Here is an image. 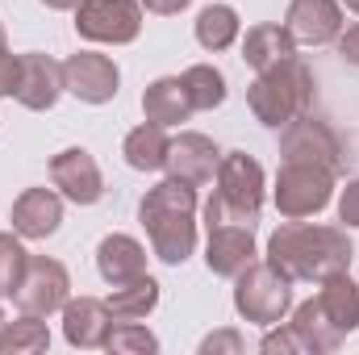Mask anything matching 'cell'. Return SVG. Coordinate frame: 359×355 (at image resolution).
I'll use <instances>...</instances> for the list:
<instances>
[{
	"label": "cell",
	"instance_id": "38",
	"mask_svg": "<svg viewBox=\"0 0 359 355\" xmlns=\"http://www.w3.org/2000/svg\"><path fill=\"white\" fill-rule=\"evenodd\" d=\"M339 4H347V8H351V13H359V0H339Z\"/></svg>",
	"mask_w": 359,
	"mask_h": 355
},
{
	"label": "cell",
	"instance_id": "7",
	"mask_svg": "<svg viewBox=\"0 0 359 355\" xmlns=\"http://www.w3.org/2000/svg\"><path fill=\"white\" fill-rule=\"evenodd\" d=\"M76 29L88 42L126 46L142 34V0H80Z\"/></svg>",
	"mask_w": 359,
	"mask_h": 355
},
{
	"label": "cell",
	"instance_id": "21",
	"mask_svg": "<svg viewBox=\"0 0 359 355\" xmlns=\"http://www.w3.org/2000/svg\"><path fill=\"white\" fill-rule=\"evenodd\" d=\"M142 113H147V121L180 126V121H188L196 109H192L188 88H184L180 76H159L155 84H147V92H142Z\"/></svg>",
	"mask_w": 359,
	"mask_h": 355
},
{
	"label": "cell",
	"instance_id": "25",
	"mask_svg": "<svg viewBox=\"0 0 359 355\" xmlns=\"http://www.w3.org/2000/svg\"><path fill=\"white\" fill-rule=\"evenodd\" d=\"M238 34H243V21H238V13H234L230 4H205V8L196 13V42H201L209 55L230 51V46L238 42Z\"/></svg>",
	"mask_w": 359,
	"mask_h": 355
},
{
	"label": "cell",
	"instance_id": "32",
	"mask_svg": "<svg viewBox=\"0 0 359 355\" xmlns=\"http://www.w3.org/2000/svg\"><path fill=\"white\" fill-rule=\"evenodd\" d=\"M339 222L359 230V180H351L343 188V196H339Z\"/></svg>",
	"mask_w": 359,
	"mask_h": 355
},
{
	"label": "cell",
	"instance_id": "12",
	"mask_svg": "<svg viewBox=\"0 0 359 355\" xmlns=\"http://www.w3.org/2000/svg\"><path fill=\"white\" fill-rule=\"evenodd\" d=\"M205 230H209L205 267H209L213 276H230V280H234L247 264H255V234H251L247 222L226 217V222H213V226H205Z\"/></svg>",
	"mask_w": 359,
	"mask_h": 355
},
{
	"label": "cell",
	"instance_id": "17",
	"mask_svg": "<svg viewBox=\"0 0 359 355\" xmlns=\"http://www.w3.org/2000/svg\"><path fill=\"white\" fill-rule=\"evenodd\" d=\"M113 309L109 301H96V297H72L63 305V339L80 351H92V347H104L109 330H113Z\"/></svg>",
	"mask_w": 359,
	"mask_h": 355
},
{
	"label": "cell",
	"instance_id": "13",
	"mask_svg": "<svg viewBox=\"0 0 359 355\" xmlns=\"http://www.w3.org/2000/svg\"><path fill=\"white\" fill-rule=\"evenodd\" d=\"M17 63H21V76H17V92H13V100L25 105V109H34V113L55 109L59 96L67 92L63 88V63H55L50 55H38V51L17 55Z\"/></svg>",
	"mask_w": 359,
	"mask_h": 355
},
{
	"label": "cell",
	"instance_id": "5",
	"mask_svg": "<svg viewBox=\"0 0 359 355\" xmlns=\"http://www.w3.org/2000/svg\"><path fill=\"white\" fill-rule=\"evenodd\" d=\"M271 201H276L280 217H288V222L313 217L334 201V172H326L318 163H280Z\"/></svg>",
	"mask_w": 359,
	"mask_h": 355
},
{
	"label": "cell",
	"instance_id": "27",
	"mask_svg": "<svg viewBox=\"0 0 359 355\" xmlns=\"http://www.w3.org/2000/svg\"><path fill=\"white\" fill-rule=\"evenodd\" d=\"M180 80H184L188 100H192L196 113H209V109H217V105L226 100V76H222L213 63H192Z\"/></svg>",
	"mask_w": 359,
	"mask_h": 355
},
{
	"label": "cell",
	"instance_id": "36",
	"mask_svg": "<svg viewBox=\"0 0 359 355\" xmlns=\"http://www.w3.org/2000/svg\"><path fill=\"white\" fill-rule=\"evenodd\" d=\"M38 4H46V8H55V13H67V8H76L80 0H38Z\"/></svg>",
	"mask_w": 359,
	"mask_h": 355
},
{
	"label": "cell",
	"instance_id": "39",
	"mask_svg": "<svg viewBox=\"0 0 359 355\" xmlns=\"http://www.w3.org/2000/svg\"><path fill=\"white\" fill-rule=\"evenodd\" d=\"M0 322H4V309H0Z\"/></svg>",
	"mask_w": 359,
	"mask_h": 355
},
{
	"label": "cell",
	"instance_id": "28",
	"mask_svg": "<svg viewBox=\"0 0 359 355\" xmlns=\"http://www.w3.org/2000/svg\"><path fill=\"white\" fill-rule=\"evenodd\" d=\"M29 267V251L21 247V234H0V297H13L21 276Z\"/></svg>",
	"mask_w": 359,
	"mask_h": 355
},
{
	"label": "cell",
	"instance_id": "16",
	"mask_svg": "<svg viewBox=\"0 0 359 355\" xmlns=\"http://www.w3.org/2000/svg\"><path fill=\"white\" fill-rule=\"evenodd\" d=\"M284 29L305 46H326L343 34V4L339 0H292L284 13Z\"/></svg>",
	"mask_w": 359,
	"mask_h": 355
},
{
	"label": "cell",
	"instance_id": "24",
	"mask_svg": "<svg viewBox=\"0 0 359 355\" xmlns=\"http://www.w3.org/2000/svg\"><path fill=\"white\" fill-rule=\"evenodd\" d=\"M292 326H297V335L305 339V347L309 355H326V351H339L347 339L330 326V318L322 314V305H318V297H309V301H301L297 309H292Z\"/></svg>",
	"mask_w": 359,
	"mask_h": 355
},
{
	"label": "cell",
	"instance_id": "20",
	"mask_svg": "<svg viewBox=\"0 0 359 355\" xmlns=\"http://www.w3.org/2000/svg\"><path fill=\"white\" fill-rule=\"evenodd\" d=\"M292 55H297V38H292L284 25H276V21L251 25L247 38H243V59H247V67H255V72L280 67V63L292 59Z\"/></svg>",
	"mask_w": 359,
	"mask_h": 355
},
{
	"label": "cell",
	"instance_id": "26",
	"mask_svg": "<svg viewBox=\"0 0 359 355\" xmlns=\"http://www.w3.org/2000/svg\"><path fill=\"white\" fill-rule=\"evenodd\" d=\"M50 347V330L38 314H21L13 322H0V355H38Z\"/></svg>",
	"mask_w": 359,
	"mask_h": 355
},
{
	"label": "cell",
	"instance_id": "22",
	"mask_svg": "<svg viewBox=\"0 0 359 355\" xmlns=\"http://www.w3.org/2000/svg\"><path fill=\"white\" fill-rule=\"evenodd\" d=\"M168 147H172L168 126H159V121H142L138 130L126 134L121 155H126V163H130L134 172H163V168H168Z\"/></svg>",
	"mask_w": 359,
	"mask_h": 355
},
{
	"label": "cell",
	"instance_id": "19",
	"mask_svg": "<svg viewBox=\"0 0 359 355\" xmlns=\"http://www.w3.org/2000/svg\"><path fill=\"white\" fill-rule=\"evenodd\" d=\"M318 305L330 318V326L347 339L359 330V284L351 280V272H334L326 280H318Z\"/></svg>",
	"mask_w": 359,
	"mask_h": 355
},
{
	"label": "cell",
	"instance_id": "35",
	"mask_svg": "<svg viewBox=\"0 0 359 355\" xmlns=\"http://www.w3.org/2000/svg\"><path fill=\"white\" fill-rule=\"evenodd\" d=\"M192 0H142V8L147 13H155V17H176V13H184Z\"/></svg>",
	"mask_w": 359,
	"mask_h": 355
},
{
	"label": "cell",
	"instance_id": "34",
	"mask_svg": "<svg viewBox=\"0 0 359 355\" xmlns=\"http://www.w3.org/2000/svg\"><path fill=\"white\" fill-rule=\"evenodd\" d=\"M17 76H21V63H17V55L8 51V55L0 59V96H13V92H17Z\"/></svg>",
	"mask_w": 359,
	"mask_h": 355
},
{
	"label": "cell",
	"instance_id": "23",
	"mask_svg": "<svg viewBox=\"0 0 359 355\" xmlns=\"http://www.w3.org/2000/svg\"><path fill=\"white\" fill-rule=\"evenodd\" d=\"M104 301H109V309H113L117 322H142V318L155 314V305H159V280H151V276L142 272V276H134V280H126V284H113Z\"/></svg>",
	"mask_w": 359,
	"mask_h": 355
},
{
	"label": "cell",
	"instance_id": "14",
	"mask_svg": "<svg viewBox=\"0 0 359 355\" xmlns=\"http://www.w3.org/2000/svg\"><path fill=\"white\" fill-rule=\"evenodd\" d=\"M217 163H222L217 142L209 134L184 130L180 138H172V147H168V168L163 172L172 180H184V184L201 188V184H209V180L217 176Z\"/></svg>",
	"mask_w": 359,
	"mask_h": 355
},
{
	"label": "cell",
	"instance_id": "6",
	"mask_svg": "<svg viewBox=\"0 0 359 355\" xmlns=\"http://www.w3.org/2000/svg\"><path fill=\"white\" fill-rule=\"evenodd\" d=\"M280 155H284V163H318V168H326L334 176L347 168V151H343L339 134L326 121H318L313 113H301V117H292L284 126Z\"/></svg>",
	"mask_w": 359,
	"mask_h": 355
},
{
	"label": "cell",
	"instance_id": "29",
	"mask_svg": "<svg viewBox=\"0 0 359 355\" xmlns=\"http://www.w3.org/2000/svg\"><path fill=\"white\" fill-rule=\"evenodd\" d=\"M104 347L113 355H155L159 351V339H155L147 326H138V322H121V326L109 330Z\"/></svg>",
	"mask_w": 359,
	"mask_h": 355
},
{
	"label": "cell",
	"instance_id": "4",
	"mask_svg": "<svg viewBox=\"0 0 359 355\" xmlns=\"http://www.w3.org/2000/svg\"><path fill=\"white\" fill-rule=\"evenodd\" d=\"M234 309L255 326H280L284 314L292 309V280L280 276L268 260L247 264L234 276Z\"/></svg>",
	"mask_w": 359,
	"mask_h": 355
},
{
	"label": "cell",
	"instance_id": "3",
	"mask_svg": "<svg viewBox=\"0 0 359 355\" xmlns=\"http://www.w3.org/2000/svg\"><path fill=\"white\" fill-rule=\"evenodd\" d=\"M247 105H251L255 121L280 130V126H288L292 117L309 113V105H313V72H309L297 55L284 59L280 67L255 72V80H251V88H247Z\"/></svg>",
	"mask_w": 359,
	"mask_h": 355
},
{
	"label": "cell",
	"instance_id": "11",
	"mask_svg": "<svg viewBox=\"0 0 359 355\" xmlns=\"http://www.w3.org/2000/svg\"><path fill=\"white\" fill-rule=\"evenodd\" d=\"M50 184L59 188V196H67L72 205H96L104 196V176L100 163L92 159L84 147H67L50 159Z\"/></svg>",
	"mask_w": 359,
	"mask_h": 355
},
{
	"label": "cell",
	"instance_id": "9",
	"mask_svg": "<svg viewBox=\"0 0 359 355\" xmlns=\"http://www.w3.org/2000/svg\"><path fill=\"white\" fill-rule=\"evenodd\" d=\"M17 309L21 314H38V318H50L59 314L67 301H72V276L67 267L50 255H29V267L17 284Z\"/></svg>",
	"mask_w": 359,
	"mask_h": 355
},
{
	"label": "cell",
	"instance_id": "37",
	"mask_svg": "<svg viewBox=\"0 0 359 355\" xmlns=\"http://www.w3.org/2000/svg\"><path fill=\"white\" fill-rule=\"evenodd\" d=\"M8 55V38H4V25H0V59Z\"/></svg>",
	"mask_w": 359,
	"mask_h": 355
},
{
	"label": "cell",
	"instance_id": "2",
	"mask_svg": "<svg viewBox=\"0 0 359 355\" xmlns=\"http://www.w3.org/2000/svg\"><path fill=\"white\" fill-rule=\"evenodd\" d=\"M138 222L151 239L155 260L180 267L196 251V188L184 180H163L138 201Z\"/></svg>",
	"mask_w": 359,
	"mask_h": 355
},
{
	"label": "cell",
	"instance_id": "8",
	"mask_svg": "<svg viewBox=\"0 0 359 355\" xmlns=\"http://www.w3.org/2000/svg\"><path fill=\"white\" fill-rule=\"evenodd\" d=\"M217 201L243 217V222H259L264 209V168L259 159H251L247 151H226L217 163Z\"/></svg>",
	"mask_w": 359,
	"mask_h": 355
},
{
	"label": "cell",
	"instance_id": "30",
	"mask_svg": "<svg viewBox=\"0 0 359 355\" xmlns=\"http://www.w3.org/2000/svg\"><path fill=\"white\" fill-rule=\"evenodd\" d=\"M259 351L268 355H309V347H305V339L297 335V326L288 322V326H268V335L259 339Z\"/></svg>",
	"mask_w": 359,
	"mask_h": 355
},
{
	"label": "cell",
	"instance_id": "1",
	"mask_svg": "<svg viewBox=\"0 0 359 355\" xmlns=\"http://www.w3.org/2000/svg\"><path fill=\"white\" fill-rule=\"evenodd\" d=\"M355 247L347 239V226H309V222H284L268 239V264L288 276L292 284H318L334 272H351Z\"/></svg>",
	"mask_w": 359,
	"mask_h": 355
},
{
	"label": "cell",
	"instance_id": "33",
	"mask_svg": "<svg viewBox=\"0 0 359 355\" xmlns=\"http://www.w3.org/2000/svg\"><path fill=\"white\" fill-rule=\"evenodd\" d=\"M334 42H339V59L351 63V67H359V25H347Z\"/></svg>",
	"mask_w": 359,
	"mask_h": 355
},
{
	"label": "cell",
	"instance_id": "10",
	"mask_svg": "<svg viewBox=\"0 0 359 355\" xmlns=\"http://www.w3.org/2000/svg\"><path fill=\"white\" fill-rule=\"evenodd\" d=\"M117 84H121V72L109 55L80 51L63 63V88L84 105H109L117 96Z\"/></svg>",
	"mask_w": 359,
	"mask_h": 355
},
{
	"label": "cell",
	"instance_id": "18",
	"mask_svg": "<svg viewBox=\"0 0 359 355\" xmlns=\"http://www.w3.org/2000/svg\"><path fill=\"white\" fill-rule=\"evenodd\" d=\"M96 272L104 284H126L147 272V247L130 234H104L96 247Z\"/></svg>",
	"mask_w": 359,
	"mask_h": 355
},
{
	"label": "cell",
	"instance_id": "31",
	"mask_svg": "<svg viewBox=\"0 0 359 355\" xmlns=\"http://www.w3.org/2000/svg\"><path fill=\"white\" fill-rule=\"evenodd\" d=\"M243 347H247V343H243V335H238V330H213L209 339H201V355H217V351L238 355Z\"/></svg>",
	"mask_w": 359,
	"mask_h": 355
},
{
	"label": "cell",
	"instance_id": "15",
	"mask_svg": "<svg viewBox=\"0 0 359 355\" xmlns=\"http://www.w3.org/2000/svg\"><path fill=\"white\" fill-rule=\"evenodd\" d=\"M13 230L29 243H42L50 234H59L63 226V196L55 188H25L17 201H13V213H8Z\"/></svg>",
	"mask_w": 359,
	"mask_h": 355
}]
</instances>
